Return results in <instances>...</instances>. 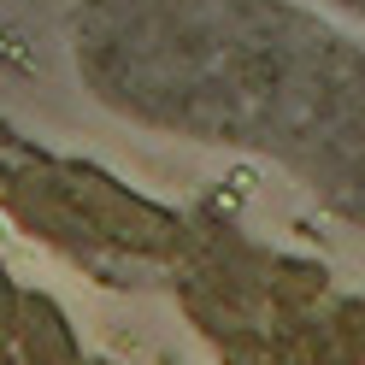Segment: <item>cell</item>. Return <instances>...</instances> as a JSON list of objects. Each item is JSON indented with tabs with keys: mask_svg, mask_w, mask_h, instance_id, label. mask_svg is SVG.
<instances>
[{
	"mask_svg": "<svg viewBox=\"0 0 365 365\" xmlns=\"http://www.w3.org/2000/svg\"><path fill=\"white\" fill-rule=\"evenodd\" d=\"M159 265L212 365H365V289L307 254L207 230Z\"/></svg>",
	"mask_w": 365,
	"mask_h": 365,
	"instance_id": "obj_1",
	"label": "cell"
}]
</instances>
